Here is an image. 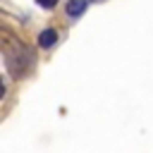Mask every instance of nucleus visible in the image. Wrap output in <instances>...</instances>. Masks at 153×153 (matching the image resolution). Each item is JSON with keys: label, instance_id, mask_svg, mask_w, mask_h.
<instances>
[{"label": "nucleus", "instance_id": "1", "mask_svg": "<svg viewBox=\"0 0 153 153\" xmlns=\"http://www.w3.org/2000/svg\"><path fill=\"white\" fill-rule=\"evenodd\" d=\"M5 62H7V69L14 74V76H22L29 65H31V53L24 48V45H14V48H5Z\"/></svg>", "mask_w": 153, "mask_h": 153}, {"label": "nucleus", "instance_id": "2", "mask_svg": "<svg viewBox=\"0 0 153 153\" xmlns=\"http://www.w3.org/2000/svg\"><path fill=\"white\" fill-rule=\"evenodd\" d=\"M86 5H88V0H69V2H67V14H69L72 19H76V17L84 14Z\"/></svg>", "mask_w": 153, "mask_h": 153}, {"label": "nucleus", "instance_id": "3", "mask_svg": "<svg viewBox=\"0 0 153 153\" xmlns=\"http://www.w3.org/2000/svg\"><path fill=\"white\" fill-rule=\"evenodd\" d=\"M55 41H57V31H53V29H45V31L38 33V45L41 48H50Z\"/></svg>", "mask_w": 153, "mask_h": 153}, {"label": "nucleus", "instance_id": "4", "mask_svg": "<svg viewBox=\"0 0 153 153\" xmlns=\"http://www.w3.org/2000/svg\"><path fill=\"white\" fill-rule=\"evenodd\" d=\"M36 2H38L41 7H53V5L57 2V0H36Z\"/></svg>", "mask_w": 153, "mask_h": 153}]
</instances>
